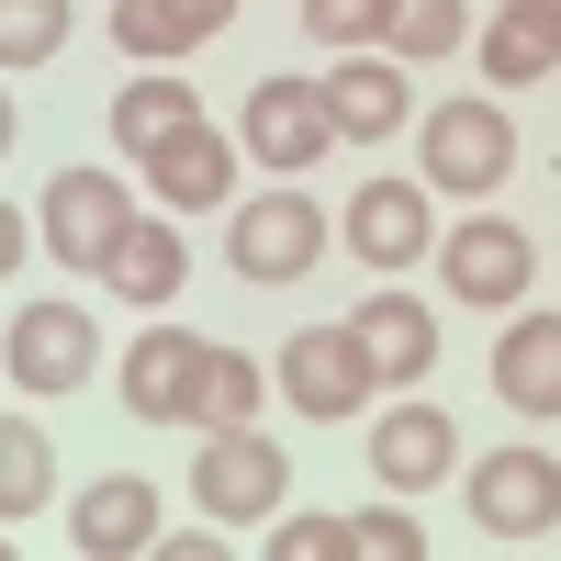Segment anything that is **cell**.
I'll list each match as a JSON object with an SVG mask.
<instances>
[{
	"instance_id": "25",
	"label": "cell",
	"mask_w": 561,
	"mask_h": 561,
	"mask_svg": "<svg viewBox=\"0 0 561 561\" xmlns=\"http://www.w3.org/2000/svg\"><path fill=\"white\" fill-rule=\"evenodd\" d=\"M68 45V0H0V68H45Z\"/></svg>"
},
{
	"instance_id": "18",
	"label": "cell",
	"mask_w": 561,
	"mask_h": 561,
	"mask_svg": "<svg viewBox=\"0 0 561 561\" xmlns=\"http://www.w3.org/2000/svg\"><path fill=\"white\" fill-rule=\"evenodd\" d=\"M68 539L90 550V561H113V550H147L158 539V483L147 472H102L79 505H68Z\"/></svg>"
},
{
	"instance_id": "24",
	"label": "cell",
	"mask_w": 561,
	"mask_h": 561,
	"mask_svg": "<svg viewBox=\"0 0 561 561\" xmlns=\"http://www.w3.org/2000/svg\"><path fill=\"white\" fill-rule=\"evenodd\" d=\"M460 34H472V12H460V0H393V34H382V45H393L404 68H438Z\"/></svg>"
},
{
	"instance_id": "17",
	"label": "cell",
	"mask_w": 561,
	"mask_h": 561,
	"mask_svg": "<svg viewBox=\"0 0 561 561\" xmlns=\"http://www.w3.org/2000/svg\"><path fill=\"white\" fill-rule=\"evenodd\" d=\"M348 325H359V348H370V370H382V382H427V370H438V314L415 304V293H393V280H382V293H370Z\"/></svg>"
},
{
	"instance_id": "8",
	"label": "cell",
	"mask_w": 561,
	"mask_h": 561,
	"mask_svg": "<svg viewBox=\"0 0 561 561\" xmlns=\"http://www.w3.org/2000/svg\"><path fill=\"white\" fill-rule=\"evenodd\" d=\"M237 147L270 180H304L325 147H337V113H325V79H259L248 113H237Z\"/></svg>"
},
{
	"instance_id": "4",
	"label": "cell",
	"mask_w": 561,
	"mask_h": 561,
	"mask_svg": "<svg viewBox=\"0 0 561 561\" xmlns=\"http://www.w3.org/2000/svg\"><path fill=\"white\" fill-rule=\"evenodd\" d=\"M270 393H293V415H314V427H337V415H370V393H382V370H370L359 325H304L293 348L270 359Z\"/></svg>"
},
{
	"instance_id": "13",
	"label": "cell",
	"mask_w": 561,
	"mask_h": 561,
	"mask_svg": "<svg viewBox=\"0 0 561 561\" xmlns=\"http://www.w3.org/2000/svg\"><path fill=\"white\" fill-rule=\"evenodd\" d=\"M237 158H248L237 135H214V124L192 113L169 147H147L135 169H147V192H158L169 214H225V203H237Z\"/></svg>"
},
{
	"instance_id": "23",
	"label": "cell",
	"mask_w": 561,
	"mask_h": 561,
	"mask_svg": "<svg viewBox=\"0 0 561 561\" xmlns=\"http://www.w3.org/2000/svg\"><path fill=\"white\" fill-rule=\"evenodd\" d=\"M550 68H561V45H550L528 12H494V23H483V79H494V90H528V79H550Z\"/></svg>"
},
{
	"instance_id": "5",
	"label": "cell",
	"mask_w": 561,
	"mask_h": 561,
	"mask_svg": "<svg viewBox=\"0 0 561 561\" xmlns=\"http://www.w3.org/2000/svg\"><path fill=\"white\" fill-rule=\"evenodd\" d=\"M427 259H438V280H449V304H472V314H517L528 280H539V248H528L505 214H460Z\"/></svg>"
},
{
	"instance_id": "30",
	"label": "cell",
	"mask_w": 561,
	"mask_h": 561,
	"mask_svg": "<svg viewBox=\"0 0 561 561\" xmlns=\"http://www.w3.org/2000/svg\"><path fill=\"white\" fill-rule=\"evenodd\" d=\"M12 270H23V203L0 192V280H12Z\"/></svg>"
},
{
	"instance_id": "29",
	"label": "cell",
	"mask_w": 561,
	"mask_h": 561,
	"mask_svg": "<svg viewBox=\"0 0 561 561\" xmlns=\"http://www.w3.org/2000/svg\"><path fill=\"white\" fill-rule=\"evenodd\" d=\"M147 550H169V561H225V539H214V528H180V539H147Z\"/></svg>"
},
{
	"instance_id": "20",
	"label": "cell",
	"mask_w": 561,
	"mask_h": 561,
	"mask_svg": "<svg viewBox=\"0 0 561 561\" xmlns=\"http://www.w3.org/2000/svg\"><path fill=\"white\" fill-rule=\"evenodd\" d=\"M203 113V90L180 79V68H147V79H124L113 90V158H147V147H169L180 124Z\"/></svg>"
},
{
	"instance_id": "19",
	"label": "cell",
	"mask_w": 561,
	"mask_h": 561,
	"mask_svg": "<svg viewBox=\"0 0 561 561\" xmlns=\"http://www.w3.org/2000/svg\"><path fill=\"white\" fill-rule=\"evenodd\" d=\"M102 280H113V304L158 314L180 280H192V248H180V225H147V214H135L124 237H113V259H102Z\"/></svg>"
},
{
	"instance_id": "22",
	"label": "cell",
	"mask_w": 561,
	"mask_h": 561,
	"mask_svg": "<svg viewBox=\"0 0 561 561\" xmlns=\"http://www.w3.org/2000/svg\"><path fill=\"white\" fill-rule=\"evenodd\" d=\"M259 393H270V370L248 348H214L203 359V393H192V427H259Z\"/></svg>"
},
{
	"instance_id": "27",
	"label": "cell",
	"mask_w": 561,
	"mask_h": 561,
	"mask_svg": "<svg viewBox=\"0 0 561 561\" xmlns=\"http://www.w3.org/2000/svg\"><path fill=\"white\" fill-rule=\"evenodd\" d=\"M304 34L337 45V57H348V45H382L393 34V0H304Z\"/></svg>"
},
{
	"instance_id": "28",
	"label": "cell",
	"mask_w": 561,
	"mask_h": 561,
	"mask_svg": "<svg viewBox=\"0 0 561 561\" xmlns=\"http://www.w3.org/2000/svg\"><path fill=\"white\" fill-rule=\"evenodd\" d=\"M359 550H370V561H415V550H427V528H415V517H382V505H370V517H359Z\"/></svg>"
},
{
	"instance_id": "21",
	"label": "cell",
	"mask_w": 561,
	"mask_h": 561,
	"mask_svg": "<svg viewBox=\"0 0 561 561\" xmlns=\"http://www.w3.org/2000/svg\"><path fill=\"white\" fill-rule=\"evenodd\" d=\"M45 494H57V438L0 415V517H45Z\"/></svg>"
},
{
	"instance_id": "10",
	"label": "cell",
	"mask_w": 561,
	"mask_h": 561,
	"mask_svg": "<svg viewBox=\"0 0 561 561\" xmlns=\"http://www.w3.org/2000/svg\"><path fill=\"white\" fill-rule=\"evenodd\" d=\"M337 237H348V259H370V280L415 270V259L438 248L427 180H359V192H348V214H337Z\"/></svg>"
},
{
	"instance_id": "31",
	"label": "cell",
	"mask_w": 561,
	"mask_h": 561,
	"mask_svg": "<svg viewBox=\"0 0 561 561\" xmlns=\"http://www.w3.org/2000/svg\"><path fill=\"white\" fill-rule=\"evenodd\" d=\"M505 12H528V23H539V34L561 45V0H505Z\"/></svg>"
},
{
	"instance_id": "11",
	"label": "cell",
	"mask_w": 561,
	"mask_h": 561,
	"mask_svg": "<svg viewBox=\"0 0 561 561\" xmlns=\"http://www.w3.org/2000/svg\"><path fill=\"white\" fill-rule=\"evenodd\" d=\"M203 359H214V337H192V325H147V337L124 348V404L147 415V427H192V393H203Z\"/></svg>"
},
{
	"instance_id": "26",
	"label": "cell",
	"mask_w": 561,
	"mask_h": 561,
	"mask_svg": "<svg viewBox=\"0 0 561 561\" xmlns=\"http://www.w3.org/2000/svg\"><path fill=\"white\" fill-rule=\"evenodd\" d=\"M259 550L270 561H337V550H359V517H259Z\"/></svg>"
},
{
	"instance_id": "1",
	"label": "cell",
	"mask_w": 561,
	"mask_h": 561,
	"mask_svg": "<svg viewBox=\"0 0 561 561\" xmlns=\"http://www.w3.org/2000/svg\"><path fill=\"white\" fill-rule=\"evenodd\" d=\"M415 180L449 203H483L505 169H517V124H505V102H438V113H415Z\"/></svg>"
},
{
	"instance_id": "15",
	"label": "cell",
	"mask_w": 561,
	"mask_h": 561,
	"mask_svg": "<svg viewBox=\"0 0 561 561\" xmlns=\"http://www.w3.org/2000/svg\"><path fill=\"white\" fill-rule=\"evenodd\" d=\"M494 404L505 415H561V314H528L517 304V325H505L494 337Z\"/></svg>"
},
{
	"instance_id": "7",
	"label": "cell",
	"mask_w": 561,
	"mask_h": 561,
	"mask_svg": "<svg viewBox=\"0 0 561 561\" xmlns=\"http://www.w3.org/2000/svg\"><path fill=\"white\" fill-rule=\"evenodd\" d=\"M124 225H135V203H124L113 169H57V180H45V203H34L45 259H57V270H90V280H102V259H113Z\"/></svg>"
},
{
	"instance_id": "9",
	"label": "cell",
	"mask_w": 561,
	"mask_h": 561,
	"mask_svg": "<svg viewBox=\"0 0 561 561\" xmlns=\"http://www.w3.org/2000/svg\"><path fill=\"white\" fill-rule=\"evenodd\" d=\"M472 528L483 539H550L561 528V460L550 449H483L472 460Z\"/></svg>"
},
{
	"instance_id": "6",
	"label": "cell",
	"mask_w": 561,
	"mask_h": 561,
	"mask_svg": "<svg viewBox=\"0 0 561 561\" xmlns=\"http://www.w3.org/2000/svg\"><path fill=\"white\" fill-rule=\"evenodd\" d=\"M280 494H293V460H280L270 427H203V449H192L203 517H280Z\"/></svg>"
},
{
	"instance_id": "32",
	"label": "cell",
	"mask_w": 561,
	"mask_h": 561,
	"mask_svg": "<svg viewBox=\"0 0 561 561\" xmlns=\"http://www.w3.org/2000/svg\"><path fill=\"white\" fill-rule=\"evenodd\" d=\"M12 135H23V102H12V79H0V158H12Z\"/></svg>"
},
{
	"instance_id": "16",
	"label": "cell",
	"mask_w": 561,
	"mask_h": 561,
	"mask_svg": "<svg viewBox=\"0 0 561 561\" xmlns=\"http://www.w3.org/2000/svg\"><path fill=\"white\" fill-rule=\"evenodd\" d=\"M225 23H237V0H113V45H124L135 68H180Z\"/></svg>"
},
{
	"instance_id": "14",
	"label": "cell",
	"mask_w": 561,
	"mask_h": 561,
	"mask_svg": "<svg viewBox=\"0 0 561 561\" xmlns=\"http://www.w3.org/2000/svg\"><path fill=\"white\" fill-rule=\"evenodd\" d=\"M449 472H460V427L438 404H393L382 427H370V483L382 494H438Z\"/></svg>"
},
{
	"instance_id": "12",
	"label": "cell",
	"mask_w": 561,
	"mask_h": 561,
	"mask_svg": "<svg viewBox=\"0 0 561 561\" xmlns=\"http://www.w3.org/2000/svg\"><path fill=\"white\" fill-rule=\"evenodd\" d=\"M325 113H337V147H382L415 124V90L393 45H348V68H325Z\"/></svg>"
},
{
	"instance_id": "3",
	"label": "cell",
	"mask_w": 561,
	"mask_h": 561,
	"mask_svg": "<svg viewBox=\"0 0 561 561\" xmlns=\"http://www.w3.org/2000/svg\"><path fill=\"white\" fill-rule=\"evenodd\" d=\"M0 370H12V393H34V404L79 393L90 370H102V325H90V304H23L12 325H0Z\"/></svg>"
},
{
	"instance_id": "2",
	"label": "cell",
	"mask_w": 561,
	"mask_h": 561,
	"mask_svg": "<svg viewBox=\"0 0 561 561\" xmlns=\"http://www.w3.org/2000/svg\"><path fill=\"white\" fill-rule=\"evenodd\" d=\"M325 259V214L280 180V192H248V203H225V270L259 280V293H280V280H304Z\"/></svg>"
}]
</instances>
